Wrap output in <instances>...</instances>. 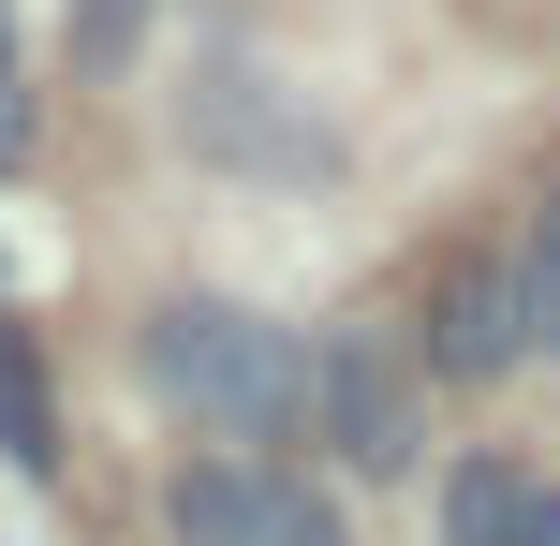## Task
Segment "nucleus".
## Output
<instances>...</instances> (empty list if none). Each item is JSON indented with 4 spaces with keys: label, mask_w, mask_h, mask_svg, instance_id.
<instances>
[{
    "label": "nucleus",
    "mask_w": 560,
    "mask_h": 546,
    "mask_svg": "<svg viewBox=\"0 0 560 546\" xmlns=\"http://www.w3.org/2000/svg\"><path fill=\"white\" fill-rule=\"evenodd\" d=\"M148 384H163V414H192L207 443H280L310 414V340L266 311H236V295H177L163 325H148Z\"/></svg>",
    "instance_id": "obj_1"
},
{
    "label": "nucleus",
    "mask_w": 560,
    "mask_h": 546,
    "mask_svg": "<svg viewBox=\"0 0 560 546\" xmlns=\"http://www.w3.org/2000/svg\"><path fill=\"white\" fill-rule=\"evenodd\" d=\"M163 518H177V546H354L325 488H295V473H266V458H192Z\"/></svg>",
    "instance_id": "obj_2"
},
{
    "label": "nucleus",
    "mask_w": 560,
    "mask_h": 546,
    "mask_svg": "<svg viewBox=\"0 0 560 546\" xmlns=\"http://www.w3.org/2000/svg\"><path fill=\"white\" fill-rule=\"evenodd\" d=\"M310 399H325V429H339V458H354V473H413V370H398L384 340L310 355Z\"/></svg>",
    "instance_id": "obj_3"
},
{
    "label": "nucleus",
    "mask_w": 560,
    "mask_h": 546,
    "mask_svg": "<svg viewBox=\"0 0 560 546\" xmlns=\"http://www.w3.org/2000/svg\"><path fill=\"white\" fill-rule=\"evenodd\" d=\"M516 355H532L516 266H457V281H443V325H428V370H457V384H502Z\"/></svg>",
    "instance_id": "obj_4"
},
{
    "label": "nucleus",
    "mask_w": 560,
    "mask_h": 546,
    "mask_svg": "<svg viewBox=\"0 0 560 546\" xmlns=\"http://www.w3.org/2000/svg\"><path fill=\"white\" fill-rule=\"evenodd\" d=\"M516 502H532L516 458H457L443 473V546H516Z\"/></svg>",
    "instance_id": "obj_5"
},
{
    "label": "nucleus",
    "mask_w": 560,
    "mask_h": 546,
    "mask_svg": "<svg viewBox=\"0 0 560 546\" xmlns=\"http://www.w3.org/2000/svg\"><path fill=\"white\" fill-rule=\"evenodd\" d=\"M0 458H15V473H59V399H45V370H30L15 325H0Z\"/></svg>",
    "instance_id": "obj_6"
},
{
    "label": "nucleus",
    "mask_w": 560,
    "mask_h": 546,
    "mask_svg": "<svg viewBox=\"0 0 560 546\" xmlns=\"http://www.w3.org/2000/svg\"><path fill=\"white\" fill-rule=\"evenodd\" d=\"M516 311H532V355H560V193H546L532 252H516Z\"/></svg>",
    "instance_id": "obj_7"
},
{
    "label": "nucleus",
    "mask_w": 560,
    "mask_h": 546,
    "mask_svg": "<svg viewBox=\"0 0 560 546\" xmlns=\"http://www.w3.org/2000/svg\"><path fill=\"white\" fill-rule=\"evenodd\" d=\"M133 30H148V0H74V59H89V74H104Z\"/></svg>",
    "instance_id": "obj_8"
},
{
    "label": "nucleus",
    "mask_w": 560,
    "mask_h": 546,
    "mask_svg": "<svg viewBox=\"0 0 560 546\" xmlns=\"http://www.w3.org/2000/svg\"><path fill=\"white\" fill-rule=\"evenodd\" d=\"M516 546H560V488L532 473V502H516Z\"/></svg>",
    "instance_id": "obj_9"
},
{
    "label": "nucleus",
    "mask_w": 560,
    "mask_h": 546,
    "mask_svg": "<svg viewBox=\"0 0 560 546\" xmlns=\"http://www.w3.org/2000/svg\"><path fill=\"white\" fill-rule=\"evenodd\" d=\"M15 148H30V89L0 74V163H15Z\"/></svg>",
    "instance_id": "obj_10"
},
{
    "label": "nucleus",
    "mask_w": 560,
    "mask_h": 546,
    "mask_svg": "<svg viewBox=\"0 0 560 546\" xmlns=\"http://www.w3.org/2000/svg\"><path fill=\"white\" fill-rule=\"evenodd\" d=\"M0 74H15V15H0Z\"/></svg>",
    "instance_id": "obj_11"
}]
</instances>
